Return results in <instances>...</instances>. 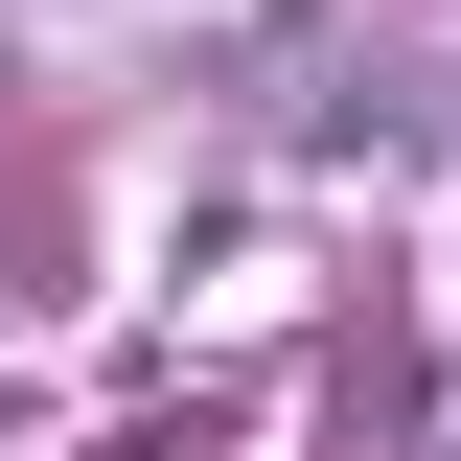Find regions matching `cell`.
I'll return each mask as SVG.
<instances>
[{"label": "cell", "mask_w": 461, "mask_h": 461, "mask_svg": "<svg viewBox=\"0 0 461 461\" xmlns=\"http://www.w3.org/2000/svg\"><path fill=\"white\" fill-rule=\"evenodd\" d=\"M438 139H461V69H438V47H369L346 115H323V162H438Z\"/></svg>", "instance_id": "obj_1"}]
</instances>
